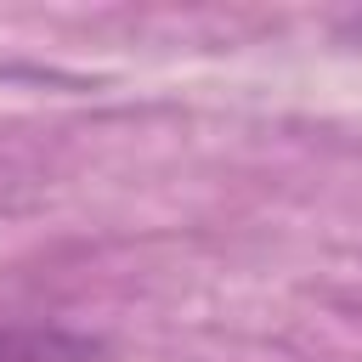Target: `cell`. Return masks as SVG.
Wrapping results in <instances>:
<instances>
[{
	"label": "cell",
	"mask_w": 362,
	"mask_h": 362,
	"mask_svg": "<svg viewBox=\"0 0 362 362\" xmlns=\"http://www.w3.org/2000/svg\"><path fill=\"white\" fill-rule=\"evenodd\" d=\"M96 345L34 317H6L0 311V362H85Z\"/></svg>",
	"instance_id": "1"
}]
</instances>
